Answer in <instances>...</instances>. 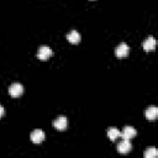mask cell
<instances>
[{
  "mask_svg": "<svg viewBox=\"0 0 158 158\" xmlns=\"http://www.w3.org/2000/svg\"><path fill=\"white\" fill-rule=\"evenodd\" d=\"M107 136H109V138H110V141H116L118 137H120V131L116 128V127H110L109 130H107Z\"/></svg>",
  "mask_w": 158,
  "mask_h": 158,
  "instance_id": "8fae6325",
  "label": "cell"
},
{
  "mask_svg": "<svg viewBox=\"0 0 158 158\" xmlns=\"http://www.w3.org/2000/svg\"><path fill=\"white\" fill-rule=\"evenodd\" d=\"M80 33L79 32H77V31H70L68 35H67V40H68V42L69 43H73V44H77V43H79L80 42Z\"/></svg>",
  "mask_w": 158,
  "mask_h": 158,
  "instance_id": "30bf717a",
  "label": "cell"
},
{
  "mask_svg": "<svg viewBox=\"0 0 158 158\" xmlns=\"http://www.w3.org/2000/svg\"><path fill=\"white\" fill-rule=\"evenodd\" d=\"M22 93H23V86L21 84H19V83H14L9 88V94L12 98H19Z\"/></svg>",
  "mask_w": 158,
  "mask_h": 158,
  "instance_id": "5b68a950",
  "label": "cell"
},
{
  "mask_svg": "<svg viewBox=\"0 0 158 158\" xmlns=\"http://www.w3.org/2000/svg\"><path fill=\"white\" fill-rule=\"evenodd\" d=\"M4 114H5V110H4V107L0 105V118L4 116Z\"/></svg>",
  "mask_w": 158,
  "mask_h": 158,
  "instance_id": "4fadbf2b",
  "label": "cell"
},
{
  "mask_svg": "<svg viewBox=\"0 0 158 158\" xmlns=\"http://www.w3.org/2000/svg\"><path fill=\"white\" fill-rule=\"evenodd\" d=\"M44 139V132L42 130H35L31 133V141L33 143H41Z\"/></svg>",
  "mask_w": 158,
  "mask_h": 158,
  "instance_id": "9c48e42d",
  "label": "cell"
},
{
  "mask_svg": "<svg viewBox=\"0 0 158 158\" xmlns=\"http://www.w3.org/2000/svg\"><path fill=\"white\" fill-rule=\"evenodd\" d=\"M158 156V151L154 147H148L144 151V158H156Z\"/></svg>",
  "mask_w": 158,
  "mask_h": 158,
  "instance_id": "7c38bea8",
  "label": "cell"
},
{
  "mask_svg": "<svg viewBox=\"0 0 158 158\" xmlns=\"http://www.w3.org/2000/svg\"><path fill=\"white\" fill-rule=\"evenodd\" d=\"M142 47H143V51L144 52H153L154 48H156V40L153 36H148L143 43H142Z\"/></svg>",
  "mask_w": 158,
  "mask_h": 158,
  "instance_id": "277c9868",
  "label": "cell"
},
{
  "mask_svg": "<svg viewBox=\"0 0 158 158\" xmlns=\"http://www.w3.org/2000/svg\"><path fill=\"white\" fill-rule=\"evenodd\" d=\"M52 54H53V51L48 46H41L37 49V58L40 60H47L49 57H52Z\"/></svg>",
  "mask_w": 158,
  "mask_h": 158,
  "instance_id": "6da1fadb",
  "label": "cell"
},
{
  "mask_svg": "<svg viewBox=\"0 0 158 158\" xmlns=\"http://www.w3.org/2000/svg\"><path fill=\"white\" fill-rule=\"evenodd\" d=\"M136 135H137V132L132 126H125L123 130L120 132V137H122V139H131Z\"/></svg>",
  "mask_w": 158,
  "mask_h": 158,
  "instance_id": "3957f363",
  "label": "cell"
},
{
  "mask_svg": "<svg viewBox=\"0 0 158 158\" xmlns=\"http://www.w3.org/2000/svg\"><path fill=\"white\" fill-rule=\"evenodd\" d=\"M128 52H130V47L126 44V43H120L116 48H115V56L117 58H123L126 56H128Z\"/></svg>",
  "mask_w": 158,
  "mask_h": 158,
  "instance_id": "7a4b0ae2",
  "label": "cell"
},
{
  "mask_svg": "<svg viewBox=\"0 0 158 158\" xmlns=\"http://www.w3.org/2000/svg\"><path fill=\"white\" fill-rule=\"evenodd\" d=\"M132 149V144L130 142V139H122L118 144H117V152L121 154H126Z\"/></svg>",
  "mask_w": 158,
  "mask_h": 158,
  "instance_id": "8992f818",
  "label": "cell"
},
{
  "mask_svg": "<svg viewBox=\"0 0 158 158\" xmlns=\"http://www.w3.org/2000/svg\"><path fill=\"white\" fill-rule=\"evenodd\" d=\"M67 125H68V122H67V118L64 116H59L53 121V126L58 131H64L67 128Z\"/></svg>",
  "mask_w": 158,
  "mask_h": 158,
  "instance_id": "52a82bcc",
  "label": "cell"
},
{
  "mask_svg": "<svg viewBox=\"0 0 158 158\" xmlns=\"http://www.w3.org/2000/svg\"><path fill=\"white\" fill-rule=\"evenodd\" d=\"M144 115H146V118L149 120V121H154L158 116V109L156 106H149L144 111Z\"/></svg>",
  "mask_w": 158,
  "mask_h": 158,
  "instance_id": "ba28073f",
  "label": "cell"
}]
</instances>
